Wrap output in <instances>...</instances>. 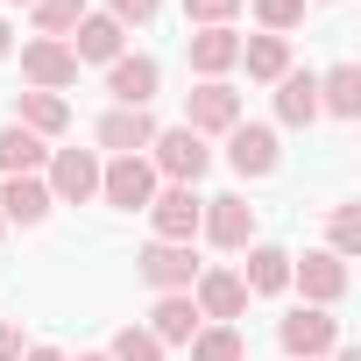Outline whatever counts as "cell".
<instances>
[{
	"label": "cell",
	"mask_w": 361,
	"mask_h": 361,
	"mask_svg": "<svg viewBox=\"0 0 361 361\" xmlns=\"http://www.w3.org/2000/svg\"><path fill=\"white\" fill-rule=\"evenodd\" d=\"M149 149H156V156H149V170H163L170 185H199L206 163H213L206 135H192V128H156V142H149Z\"/></svg>",
	"instance_id": "obj_1"
},
{
	"label": "cell",
	"mask_w": 361,
	"mask_h": 361,
	"mask_svg": "<svg viewBox=\"0 0 361 361\" xmlns=\"http://www.w3.org/2000/svg\"><path fill=\"white\" fill-rule=\"evenodd\" d=\"M99 199L121 206V213H149V199H156V170H149V156H114V163L99 170Z\"/></svg>",
	"instance_id": "obj_2"
},
{
	"label": "cell",
	"mask_w": 361,
	"mask_h": 361,
	"mask_svg": "<svg viewBox=\"0 0 361 361\" xmlns=\"http://www.w3.org/2000/svg\"><path fill=\"white\" fill-rule=\"evenodd\" d=\"M22 78H29V92H64V85L78 78V57H71V43H50V36L22 43Z\"/></svg>",
	"instance_id": "obj_3"
},
{
	"label": "cell",
	"mask_w": 361,
	"mask_h": 361,
	"mask_svg": "<svg viewBox=\"0 0 361 361\" xmlns=\"http://www.w3.org/2000/svg\"><path fill=\"white\" fill-rule=\"evenodd\" d=\"M149 220H156V241H192L199 220H206V199L192 185H170V192L149 199Z\"/></svg>",
	"instance_id": "obj_4"
},
{
	"label": "cell",
	"mask_w": 361,
	"mask_h": 361,
	"mask_svg": "<svg viewBox=\"0 0 361 361\" xmlns=\"http://www.w3.org/2000/svg\"><path fill=\"white\" fill-rule=\"evenodd\" d=\"M135 262H142V276H149L156 290H192V283H199V255H192V241H149Z\"/></svg>",
	"instance_id": "obj_5"
},
{
	"label": "cell",
	"mask_w": 361,
	"mask_h": 361,
	"mask_svg": "<svg viewBox=\"0 0 361 361\" xmlns=\"http://www.w3.org/2000/svg\"><path fill=\"white\" fill-rule=\"evenodd\" d=\"M234 121H241V92L220 85V78H206V85L185 99V128H192V135H227Z\"/></svg>",
	"instance_id": "obj_6"
},
{
	"label": "cell",
	"mask_w": 361,
	"mask_h": 361,
	"mask_svg": "<svg viewBox=\"0 0 361 361\" xmlns=\"http://www.w3.org/2000/svg\"><path fill=\"white\" fill-rule=\"evenodd\" d=\"M92 192H99V156H92V149H57V156H50V199L85 206Z\"/></svg>",
	"instance_id": "obj_7"
},
{
	"label": "cell",
	"mask_w": 361,
	"mask_h": 361,
	"mask_svg": "<svg viewBox=\"0 0 361 361\" xmlns=\"http://www.w3.org/2000/svg\"><path fill=\"white\" fill-rule=\"evenodd\" d=\"M227 163H234L241 177H269V170H276V128L234 121V128H227Z\"/></svg>",
	"instance_id": "obj_8"
},
{
	"label": "cell",
	"mask_w": 361,
	"mask_h": 361,
	"mask_svg": "<svg viewBox=\"0 0 361 361\" xmlns=\"http://www.w3.org/2000/svg\"><path fill=\"white\" fill-rule=\"evenodd\" d=\"M199 298V319H213V326H227V319H241V305H248V283L234 276V269H199V283H192Z\"/></svg>",
	"instance_id": "obj_9"
},
{
	"label": "cell",
	"mask_w": 361,
	"mask_h": 361,
	"mask_svg": "<svg viewBox=\"0 0 361 361\" xmlns=\"http://www.w3.org/2000/svg\"><path fill=\"white\" fill-rule=\"evenodd\" d=\"M276 340H283V354H298V361H319V354L340 340V326L326 319V305H312V312H290V319L276 326Z\"/></svg>",
	"instance_id": "obj_10"
},
{
	"label": "cell",
	"mask_w": 361,
	"mask_h": 361,
	"mask_svg": "<svg viewBox=\"0 0 361 361\" xmlns=\"http://www.w3.org/2000/svg\"><path fill=\"white\" fill-rule=\"evenodd\" d=\"M156 85H163L156 57H114V64H106V92H114L121 106H149V99H156Z\"/></svg>",
	"instance_id": "obj_11"
},
{
	"label": "cell",
	"mask_w": 361,
	"mask_h": 361,
	"mask_svg": "<svg viewBox=\"0 0 361 361\" xmlns=\"http://www.w3.org/2000/svg\"><path fill=\"white\" fill-rule=\"evenodd\" d=\"M149 142H156L149 106H114V114L99 121V149H114V156H142Z\"/></svg>",
	"instance_id": "obj_12"
},
{
	"label": "cell",
	"mask_w": 361,
	"mask_h": 361,
	"mask_svg": "<svg viewBox=\"0 0 361 361\" xmlns=\"http://www.w3.org/2000/svg\"><path fill=\"white\" fill-rule=\"evenodd\" d=\"M220 248H248L255 241V206L248 199H206V220H199Z\"/></svg>",
	"instance_id": "obj_13"
},
{
	"label": "cell",
	"mask_w": 361,
	"mask_h": 361,
	"mask_svg": "<svg viewBox=\"0 0 361 361\" xmlns=\"http://www.w3.org/2000/svg\"><path fill=\"white\" fill-rule=\"evenodd\" d=\"M276 121L283 128H312L319 121V78L312 71H283L276 78Z\"/></svg>",
	"instance_id": "obj_14"
},
{
	"label": "cell",
	"mask_w": 361,
	"mask_h": 361,
	"mask_svg": "<svg viewBox=\"0 0 361 361\" xmlns=\"http://www.w3.org/2000/svg\"><path fill=\"white\" fill-rule=\"evenodd\" d=\"M290 276L305 283V298H312V305H333V298L347 290V262H340L333 248H319V255H305V262H290Z\"/></svg>",
	"instance_id": "obj_15"
},
{
	"label": "cell",
	"mask_w": 361,
	"mask_h": 361,
	"mask_svg": "<svg viewBox=\"0 0 361 361\" xmlns=\"http://www.w3.org/2000/svg\"><path fill=\"white\" fill-rule=\"evenodd\" d=\"M206 319H199V305H192V290H163L156 298V312H149V333L156 340H192Z\"/></svg>",
	"instance_id": "obj_16"
},
{
	"label": "cell",
	"mask_w": 361,
	"mask_h": 361,
	"mask_svg": "<svg viewBox=\"0 0 361 361\" xmlns=\"http://www.w3.org/2000/svg\"><path fill=\"white\" fill-rule=\"evenodd\" d=\"M71 36H78V43H71L78 64H114V57H121V22H114V15H85Z\"/></svg>",
	"instance_id": "obj_17"
},
{
	"label": "cell",
	"mask_w": 361,
	"mask_h": 361,
	"mask_svg": "<svg viewBox=\"0 0 361 361\" xmlns=\"http://www.w3.org/2000/svg\"><path fill=\"white\" fill-rule=\"evenodd\" d=\"M50 206H57V199H50L43 177H8V192H0V220H22V227H36Z\"/></svg>",
	"instance_id": "obj_18"
},
{
	"label": "cell",
	"mask_w": 361,
	"mask_h": 361,
	"mask_svg": "<svg viewBox=\"0 0 361 361\" xmlns=\"http://www.w3.org/2000/svg\"><path fill=\"white\" fill-rule=\"evenodd\" d=\"M192 64H199L206 78L234 71V64H241V36H234V29H199V36H192Z\"/></svg>",
	"instance_id": "obj_19"
},
{
	"label": "cell",
	"mask_w": 361,
	"mask_h": 361,
	"mask_svg": "<svg viewBox=\"0 0 361 361\" xmlns=\"http://www.w3.org/2000/svg\"><path fill=\"white\" fill-rule=\"evenodd\" d=\"M319 114H340V121L361 114V71H354V64H333V71L319 78Z\"/></svg>",
	"instance_id": "obj_20"
},
{
	"label": "cell",
	"mask_w": 361,
	"mask_h": 361,
	"mask_svg": "<svg viewBox=\"0 0 361 361\" xmlns=\"http://www.w3.org/2000/svg\"><path fill=\"white\" fill-rule=\"evenodd\" d=\"M290 262H298V255H283V248H248V276H241V283H248L255 298H276V290L290 283Z\"/></svg>",
	"instance_id": "obj_21"
},
{
	"label": "cell",
	"mask_w": 361,
	"mask_h": 361,
	"mask_svg": "<svg viewBox=\"0 0 361 361\" xmlns=\"http://www.w3.org/2000/svg\"><path fill=\"white\" fill-rule=\"evenodd\" d=\"M43 156H50L43 135H29V128H0V170H8V177H36Z\"/></svg>",
	"instance_id": "obj_22"
},
{
	"label": "cell",
	"mask_w": 361,
	"mask_h": 361,
	"mask_svg": "<svg viewBox=\"0 0 361 361\" xmlns=\"http://www.w3.org/2000/svg\"><path fill=\"white\" fill-rule=\"evenodd\" d=\"M241 64H248V78H269V85H276V78L290 71V43H283V36H248V43H241Z\"/></svg>",
	"instance_id": "obj_23"
},
{
	"label": "cell",
	"mask_w": 361,
	"mask_h": 361,
	"mask_svg": "<svg viewBox=\"0 0 361 361\" xmlns=\"http://www.w3.org/2000/svg\"><path fill=\"white\" fill-rule=\"evenodd\" d=\"M64 121H71L64 92H22V121H15V128H29V135H64Z\"/></svg>",
	"instance_id": "obj_24"
},
{
	"label": "cell",
	"mask_w": 361,
	"mask_h": 361,
	"mask_svg": "<svg viewBox=\"0 0 361 361\" xmlns=\"http://www.w3.org/2000/svg\"><path fill=\"white\" fill-rule=\"evenodd\" d=\"M192 361H241V333L234 326H199L192 333Z\"/></svg>",
	"instance_id": "obj_25"
},
{
	"label": "cell",
	"mask_w": 361,
	"mask_h": 361,
	"mask_svg": "<svg viewBox=\"0 0 361 361\" xmlns=\"http://www.w3.org/2000/svg\"><path fill=\"white\" fill-rule=\"evenodd\" d=\"M78 22H85V0H36V29H43L50 43H57V36H71Z\"/></svg>",
	"instance_id": "obj_26"
},
{
	"label": "cell",
	"mask_w": 361,
	"mask_h": 361,
	"mask_svg": "<svg viewBox=\"0 0 361 361\" xmlns=\"http://www.w3.org/2000/svg\"><path fill=\"white\" fill-rule=\"evenodd\" d=\"M106 361H163V340L149 333V326H121L114 333V354Z\"/></svg>",
	"instance_id": "obj_27"
},
{
	"label": "cell",
	"mask_w": 361,
	"mask_h": 361,
	"mask_svg": "<svg viewBox=\"0 0 361 361\" xmlns=\"http://www.w3.org/2000/svg\"><path fill=\"white\" fill-rule=\"evenodd\" d=\"M255 15H262V29H269V36H283V29H298V22H305V0H255Z\"/></svg>",
	"instance_id": "obj_28"
},
{
	"label": "cell",
	"mask_w": 361,
	"mask_h": 361,
	"mask_svg": "<svg viewBox=\"0 0 361 361\" xmlns=\"http://www.w3.org/2000/svg\"><path fill=\"white\" fill-rule=\"evenodd\" d=\"M185 15H192L199 29H227V22L241 15V0H185Z\"/></svg>",
	"instance_id": "obj_29"
},
{
	"label": "cell",
	"mask_w": 361,
	"mask_h": 361,
	"mask_svg": "<svg viewBox=\"0 0 361 361\" xmlns=\"http://www.w3.org/2000/svg\"><path fill=\"white\" fill-rule=\"evenodd\" d=\"M354 248H361V213H354V206H340V213H333V255L347 262Z\"/></svg>",
	"instance_id": "obj_30"
},
{
	"label": "cell",
	"mask_w": 361,
	"mask_h": 361,
	"mask_svg": "<svg viewBox=\"0 0 361 361\" xmlns=\"http://www.w3.org/2000/svg\"><path fill=\"white\" fill-rule=\"evenodd\" d=\"M106 8H114V22L128 29V22H149V15L163 8V0H106Z\"/></svg>",
	"instance_id": "obj_31"
},
{
	"label": "cell",
	"mask_w": 361,
	"mask_h": 361,
	"mask_svg": "<svg viewBox=\"0 0 361 361\" xmlns=\"http://www.w3.org/2000/svg\"><path fill=\"white\" fill-rule=\"evenodd\" d=\"M0 361H22V326H0Z\"/></svg>",
	"instance_id": "obj_32"
},
{
	"label": "cell",
	"mask_w": 361,
	"mask_h": 361,
	"mask_svg": "<svg viewBox=\"0 0 361 361\" xmlns=\"http://www.w3.org/2000/svg\"><path fill=\"white\" fill-rule=\"evenodd\" d=\"M22 361H64V354H57V347H29Z\"/></svg>",
	"instance_id": "obj_33"
},
{
	"label": "cell",
	"mask_w": 361,
	"mask_h": 361,
	"mask_svg": "<svg viewBox=\"0 0 361 361\" xmlns=\"http://www.w3.org/2000/svg\"><path fill=\"white\" fill-rule=\"evenodd\" d=\"M0 57H8V22H0Z\"/></svg>",
	"instance_id": "obj_34"
},
{
	"label": "cell",
	"mask_w": 361,
	"mask_h": 361,
	"mask_svg": "<svg viewBox=\"0 0 361 361\" xmlns=\"http://www.w3.org/2000/svg\"><path fill=\"white\" fill-rule=\"evenodd\" d=\"M340 361H361V354H354V347H340Z\"/></svg>",
	"instance_id": "obj_35"
},
{
	"label": "cell",
	"mask_w": 361,
	"mask_h": 361,
	"mask_svg": "<svg viewBox=\"0 0 361 361\" xmlns=\"http://www.w3.org/2000/svg\"><path fill=\"white\" fill-rule=\"evenodd\" d=\"M78 361H106V354H78Z\"/></svg>",
	"instance_id": "obj_36"
},
{
	"label": "cell",
	"mask_w": 361,
	"mask_h": 361,
	"mask_svg": "<svg viewBox=\"0 0 361 361\" xmlns=\"http://www.w3.org/2000/svg\"><path fill=\"white\" fill-rule=\"evenodd\" d=\"M0 227H8V220H0Z\"/></svg>",
	"instance_id": "obj_37"
}]
</instances>
